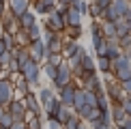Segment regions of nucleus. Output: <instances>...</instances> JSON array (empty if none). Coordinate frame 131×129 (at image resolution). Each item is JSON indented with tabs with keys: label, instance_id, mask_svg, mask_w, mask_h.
Returning <instances> with one entry per match:
<instances>
[{
	"label": "nucleus",
	"instance_id": "55",
	"mask_svg": "<svg viewBox=\"0 0 131 129\" xmlns=\"http://www.w3.org/2000/svg\"><path fill=\"white\" fill-rule=\"evenodd\" d=\"M41 129H47V127H41Z\"/></svg>",
	"mask_w": 131,
	"mask_h": 129
},
{
	"label": "nucleus",
	"instance_id": "15",
	"mask_svg": "<svg viewBox=\"0 0 131 129\" xmlns=\"http://www.w3.org/2000/svg\"><path fill=\"white\" fill-rule=\"evenodd\" d=\"M62 17H64V22H67V26H82V17H84V15H82L80 11H75V9L69 4L67 15H62Z\"/></svg>",
	"mask_w": 131,
	"mask_h": 129
},
{
	"label": "nucleus",
	"instance_id": "8",
	"mask_svg": "<svg viewBox=\"0 0 131 129\" xmlns=\"http://www.w3.org/2000/svg\"><path fill=\"white\" fill-rule=\"evenodd\" d=\"M30 56L35 58L37 62H45V41L43 39H37V41H30Z\"/></svg>",
	"mask_w": 131,
	"mask_h": 129
},
{
	"label": "nucleus",
	"instance_id": "24",
	"mask_svg": "<svg viewBox=\"0 0 131 129\" xmlns=\"http://www.w3.org/2000/svg\"><path fill=\"white\" fill-rule=\"evenodd\" d=\"M129 32H131V22H127L125 17L116 19V37H118V39L125 37V35H129Z\"/></svg>",
	"mask_w": 131,
	"mask_h": 129
},
{
	"label": "nucleus",
	"instance_id": "6",
	"mask_svg": "<svg viewBox=\"0 0 131 129\" xmlns=\"http://www.w3.org/2000/svg\"><path fill=\"white\" fill-rule=\"evenodd\" d=\"M7 110L11 112L13 121H24V118L28 116V110H26V105H24L21 99H11V103L7 105Z\"/></svg>",
	"mask_w": 131,
	"mask_h": 129
},
{
	"label": "nucleus",
	"instance_id": "47",
	"mask_svg": "<svg viewBox=\"0 0 131 129\" xmlns=\"http://www.w3.org/2000/svg\"><path fill=\"white\" fill-rule=\"evenodd\" d=\"M123 17H125V19H127V22H131V4H129V9H127V13H125V15H123Z\"/></svg>",
	"mask_w": 131,
	"mask_h": 129
},
{
	"label": "nucleus",
	"instance_id": "16",
	"mask_svg": "<svg viewBox=\"0 0 131 129\" xmlns=\"http://www.w3.org/2000/svg\"><path fill=\"white\" fill-rule=\"evenodd\" d=\"M17 22H19V28H24V30H26V28H30V26L37 22V13L28 9V11H24V13L17 17Z\"/></svg>",
	"mask_w": 131,
	"mask_h": 129
},
{
	"label": "nucleus",
	"instance_id": "36",
	"mask_svg": "<svg viewBox=\"0 0 131 129\" xmlns=\"http://www.w3.org/2000/svg\"><path fill=\"white\" fill-rule=\"evenodd\" d=\"M11 60H13V54H11V50H4L2 54H0V64H2L4 69L9 67V62H11Z\"/></svg>",
	"mask_w": 131,
	"mask_h": 129
},
{
	"label": "nucleus",
	"instance_id": "22",
	"mask_svg": "<svg viewBox=\"0 0 131 129\" xmlns=\"http://www.w3.org/2000/svg\"><path fill=\"white\" fill-rule=\"evenodd\" d=\"M84 103H86V93H84L82 86H78L75 88V95H73V112H78Z\"/></svg>",
	"mask_w": 131,
	"mask_h": 129
},
{
	"label": "nucleus",
	"instance_id": "4",
	"mask_svg": "<svg viewBox=\"0 0 131 129\" xmlns=\"http://www.w3.org/2000/svg\"><path fill=\"white\" fill-rule=\"evenodd\" d=\"M45 28H50L54 32H64V28H67V22H64V17L58 11H50V13L45 15Z\"/></svg>",
	"mask_w": 131,
	"mask_h": 129
},
{
	"label": "nucleus",
	"instance_id": "45",
	"mask_svg": "<svg viewBox=\"0 0 131 129\" xmlns=\"http://www.w3.org/2000/svg\"><path fill=\"white\" fill-rule=\"evenodd\" d=\"M9 7H7V2H4V0H0V17H2L4 15V11H7Z\"/></svg>",
	"mask_w": 131,
	"mask_h": 129
},
{
	"label": "nucleus",
	"instance_id": "31",
	"mask_svg": "<svg viewBox=\"0 0 131 129\" xmlns=\"http://www.w3.org/2000/svg\"><path fill=\"white\" fill-rule=\"evenodd\" d=\"M82 121H84V118H80V114H75V112H73V114H71L67 121H64L62 127H64V129H78V125H80Z\"/></svg>",
	"mask_w": 131,
	"mask_h": 129
},
{
	"label": "nucleus",
	"instance_id": "21",
	"mask_svg": "<svg viewBox=\"0 0 131 129\" xmlns=\"http://www.w3.org/2000/svg\"><path fill=\"white\" fill-rule=\"evenodd\" d=\"M52 97H56V90H54V88H47V86H41L39 93H37V99H39V103H41V105H43V103H47Z\"/></svg>",
	"mask_w": 131,
	"mask_h": 129
},
{
	"label": "nucleus",
	"instance_id": "9",
	"mask_svg": "<svg viewBox=\"0 0 131 129\" xmlns=\"http://www.w3.org/2000/svg\"><path fill=\"white\" fill-rule=\"evenodd\" d=\"M80 86H82V88H86V90H95V93L105 90V88H103V84H101V80H99V71L92 73V75H88V78H84Z\"/></svg>",
	"mask_w": 131,
	"mask_h": 129
},
{
	"label": "nucleus",
	"instance_id": "26",
	"mask_svg": "<svg viewBox=\"0 0 131 129\" xmlns=\"http://www.w3.org/2000/svg\"><path fill=\"white\" fill-rule=\"evenodd\" d=\"M56 71H58V64H54V62H47V60H45V64L41 67V75H45V78L50 80V82H52L54 78H56Z\"/></svg>",
	"mask_w": 131,
	"mask_h": 129
},
{
	"label": "nucleus",
	"instance_id": "14",
	"mask_svg": "<svg viewBox=\"0 0 131 129\" xmlns=\"http://www.w3.org/2000/svg\"><path fill=\"white\" fill-rule=\"evenodd\" d=\"M86 54H88V52H86V47L80 43V47H78V50H75V52H73V54H71V56L67 58L69 67H71V69H75V67H78V64H80L82 60H84V56H86Z\"/></svg>",
	"mask_w": 131,
	"mask_h": 129
},
{
	"label": "nucleus",
	"instance_id": "19",
	"mask_svg": "<svg viewBox=\"0 0 131 129\" xmlns=\"http://www.w3.org/2000/svg\"><path fill=\"white\" fill-rule=\"evenodd\" d=\"M78 47H80V41H75V39H64V43H62V58L67 60V58L78 50Z\"/></svg>",
	"mask_w": 131,
	"mask_h": 129
},
{
	"label": "nucleus",
	"instance_id": "37",
	"mask_svg": "<svg viewBox=\"0 0 131 129\" xmlns=\"http://www.w3.org/2000/svg\"><path fill=\"white\" fill-rule=\"evenodd\" d=\"M13 123H15V121H13V116H11V112L4 110V114L0 116V125H2V127H11Z\"/></svg>",
	"mask_w": 131,
	"mask_h": 129
},
{
	"label": "nucleus",
	"instance_id": "13",
	"mask_svg": "<svg viewBox=\"0 0 131 129\" xmlns=\"http://www.w3.org/2000/svg\"><path fill=\"white\" fill-rule=\"evenodd\" d=\"M110 112H112V123L114 125H123V123L127 121V112H125V107L121 103L110 105Z\"/></svg>",
	"mask_w": 131,
	"mask_h": 129
},
{
	"label": "nucleus",
	"instance_id": "43",
	"mask_svg": "<svg viewBox=\"0 0 131 129\" xmlns=\"http://www.w3.org/2000/svg\"><path fill=\"white\" fill-rule=\"evenodd\" d=\"M121 88L125 90V95H131V78L125 80V82H121Z\"/></svg>",
	"mask_w": 131,
	"mask_h": 129
},
{
	"label": "nucleus",
	"instance_id": "34",
	"mask_svg": "<svg viewBox=\"0 0 131 129\" xmlns=\"http://www.w3.org/2000/svg\"><path fill=\"white\" fill-rule=\"evenodd\" d=\"M101 13H103V9H99L95 2H90V4H88V15H90L92 19H101Z\"/></svg>",
	"mask_w": 131,
	"mask_h": 129
},
{
	"label": "nucleus",
	"instance_id": "35",
	"mask_svg": "<svg viewBox=\"0 0 131 129\" xmlns=\"http://www.w3.org/2000/svg\"><path fill=\"white\" fill-rule=\"evenodd\" d=\"M118 45H121V50H123V52H129V50H131V32L118 39Z\"/></svg>",
	"mask_w": 131,
	"mask_h": 129
},
{
	"label": "nucleus",
	"instance_id": "30",
	"mask_svg": "<svg viewBox=\"0 0 131 129\" xmlns=\"http://www.w3.org/2000/svg\"><path fill=\"white\" fill-rule=\"evenodd\" d=\"M71 114H73V107H69V105H60V107H58V112H56V116H54V118H58V121H60L62 125H64V121H67V118H69Z\"/></svg>",
	"mask_w": 131,
	"mask_h": 129
},
{
	"label": "nucleus",
	"instance_id": "2",
	"mask_svg": "<svg viewBox=\"0 0 131 129\" xmlns=\"http://www.w3.org/2000/svg\"><path fill=\"white\" fill-rule=\"evenodd\" d=\"M71 80H73V71H71L69 62H67V60H62L60 64H58L56 78L52 80V88H54V90H58V88H62L67 82H71Z\"/></svg>",
	"mask_w": 131,
	"mask_h": 129
},
{
	"label": "nucleus",
	"instance_id": "7",
	"mask_svg": "<svg viewBox=\"0 0 131 129\" xmlns=\"http://www.w3.org/2000/svg\"><path fill=\"white\" fill-rule=\"evenodd\" d=\"M21 101H24V105H26V110H28V114H39V116H43V107H41V103H39V99H37V95L30 93L26 95V97H21ZM45 118V116H43Z\"/></svg>",
	"mask_w": 131,
	"mask_h": 129
},
{
	"label": "nucleus",
	"instance_id": "20",
	"mask_svg": "<svg viewBox=\"0 0 131 129\" xmlns=\"http://www.w3.org/2000/svg\"><path fill=\"white\" fill-rule=\"evenodd\" d=\"M105 47H107V39L105 37H92V50H95L97 56H101V54H105Z\"/></svg>",
	"mask_w": 131,
	"mask_h": 129
},
{
	"label": "nucleus",
	"instance_id": "52",
	"mask_svg": "<svg viewBox=\"0 0 131 129\" xmlns=\"http://www.w3.org/2000/svg\"><path fill=\"white\" fill-rule=\"evenodd\" d=\"M4 110H7V107H4V105H0V116L4 114Z\"/></svg>",
	"mask_w": 131,
	"mask_h": 129
},
{
	"label": "nucleus",
	"instance_id": "48",
	"mask_svg": "<svg viewBox=\"0 0 131 129\" xmlns=\"http://www.w3.org/2000/svg\"><path fill=\"white\" fill-rule=\"evenodd\" d=\"M123 125H125V127H127V129H131V116H127V121H125V123H123Z\"/></svg>",
	"mask_w": 131,
	"mask_h": 129
},
{
	"label": "nucleus",
	"instance_id": "50",
	"mask_svg": "<svg viewBox=\"0 0 131 129\" xmlns=\"http://www.w3.org/2000/svg\"><path fill=\"white\" fill-rule=\"evenodd\" d=\"M112 129H127L125 125H112Z\"/></svg>",
	"mask_w": 131,
	"mask_h": 129
},
{
	"label": "nucleus",
	"instance_id": "33",
	"mask_svg": "<svg viewBox=\"0 0 131 129\" xmlns=\"http://www.w3.org/2000/svg\"><path fill=\"white\" fill-rule=\"evenodd\" d=\"M0 39L4 41V47H7V50H13V47H15V35H13V32H7V30H2Z\"/></svg>",
	"mask_w": 131,
	"mask_h": 129
},
{
	"label": "nucleus",
	"instance_id": "56",
	"mask_svg": "<svg viewBox=\"0 0 131 129\" xmlns=\"http://www.w3.org/2000/svg\"><path fill=\"white\" fill-rule=\"evenodd\" d=\"M62 129H64V127H62Z\"/></svg>",
	"mask_w": 131,
	"mask_h": 129
},
{
	"label": "nucleus",
	"instance_id": "54",
	"mask_svg": "<svg viewBox=\"0 0 131 129\" xmlns=\"http://www.w3.org/2000/svg\"><path fill=\"white\" fill-rule=\"evenodd\" d=\"M0 35H2V26H0Z\"/></svg>",
	"mask_w": 131,
	"mask_h": 129
},
{
	"label": "nucleus",
	"instance_id": "1",
	"mask_svg": "<svg viewBox=\"0 0 131 129\" xmlns=\"http://www.w3.org/2000/svg\"><path fill=\"white\" fill-rule=\"evenodd\" d=\"M19 73H21V78L30 84V88H35V86L39 84V80H41V62H37L35 58H30L26 64L19 67Z\"/></svg>",
	"mask_w": 131,
	"mask_h": 129
},
{
	"label": "nucleus",
	"instance_id": "5",
	"mask_svg": "<svg viewBox=\"0 0 131 129\" xmlns=\"http://www.w3.org/2000/svg\"><path fill=\"white\" fill-rule=\"evenodd\" d=\"M78 86H80V84L75 82V80H71V82H67L62 88L56 90V95H58V99L62 101V105L73 107V95H75V88H78Z\"/></svg>",
	"mask_w": 131,
	"mask_h": 129
},
{
	"label": "nucleus",
	"instance_id": "25",
	"mask_svg": "<svg viewBox=\"0 0 131 129\" xmlns=\"http://www.w3.org/2000/svg\"><path fill=\"white\" fill-rule=\"evenodd\" d=\"M129 4H131V0H112V2H110V7L118 13V17H123V15L127 13Z\"/></svg>",
	"mask_w": 131,
	"mask_h": 129
},
{
	"label": "nucleus",
	"instance_id": "39",
	"mask_svg": "<svg viewBox=\"0 0 131 129\" xmlns=\"http://www.w3.org/2000/svg\"><path fill=\"white\" fill-rule=\"evenodd\" d=\"M47 129H62V123L58 121V118H47Z\"/></svg>",
	"mask_w": 131,
	"mask_h": 129
},
{
	"label": "nucleus",
	"instance_id": "28",
	"mask_svg": "<svg viewBox=\"0 0 131 129\" xmlns=\"http://www.w3.org/2000/svg\"><path fill=\"white\" fill-rule=\"evenodd\" d=\"M26 35H28V39L30 41H37V39H41V35H43V26L41 24H32L30 28H26Z\"/></svg>",
	"mask_w": 131,
	"mask_h": 129
},
{
	"label": "nucleus",
	"instance_id": "29",
	"mask_svg": "<svg viewBox=\"0 0 131 129\" xmlns=\"http://www.w3.org/2000/svg\"><path fill=\"white\" fill-rule=\"evenodd\" d=\"M101 30L105 39H112L116 37V22H101Z\"/></svg>",
	"mask_w": 131,
	"mask_h": 129
},
{
	"label": "nucleus",
	"instance_id": "11",
	"mask_svg": "<svg viewBox=\"0 0 131 129\" xmlns=\"http://www.w3.org/2000/svg\"><path fill=\"white\" fill-rule=\"evenodd\" d=\"M7 7H9V11L15 15V17H19L24 11H28V9H30V0H9Z\"/></svg>",
	"mask_w": 131,
	"mask_h": 129
},
{
	"label": "nucleus",
	"instance_id": "53",
	"mask_svg": "<svg viewBox=\"0 0 131 129\" xmlns=\"http://www.w3.org/2000/svg\"><path fill=\"white\" fill-rule=\"evenodd\" d=\"M0 129H9V127H2V125H0Z\"/></svg>",
	"mask_w": 131,
	"mask_h": 129
},
{
	"label": "nucleus",
	"instance_id": "41",
	"mask_svg": "<svg viewBox=\"0 0 131 129\" xmlns=\"http://www.w3.org/2000/svg\"><path fill=\"white\" fill-rule=\"evenodd\" d=\"M121 105L125 107V112H127V116H131V95H127L125 99L121 101Z\"/></svg>",
	"mask_w": 131,
	"mask_h": 129
},
{
	"label": "nucleus",
	"instance_id": "40",
	"mask_svg": "<svg viewBox=\"0 0 131 129\" xmlns=\"http://www.w3.org/2000/svg\"><path fill=\"white\" fill-rule=\"evenodd\" d=\"M45 60H47V62H54V64H60L64 58H62V54H50V56H47Z\"/></svg>",
	"mask_w": 131,
	"mask_h": 129
},
{
	"label": "nucleus",
	"instance_id": "12",
	"mask_svg": "<svg viewBox=\"0 0 131 129\" xmlns=\"http://www.w3.org/2000/svg\"><path fill=\"white\" fill-rule=\"evenodd\" d=\"M123 54L121 45H118V37H112V39H107V47H105V56L110 58V60H116L118 56Z\"/></svg>",
	"mask_w": 131,
	"mask_h": 129
},
{
	"label": "nucleus",
	"instance_id": "38",
	"mask_svg": "<svg viewBox=\"0 0 131 129\" xmlns=\"http://www.w3.org/2000/svg\"><path fill=\"white\" fill-rule=\"evenodd\" d=\"M84 93H86V103L88 105H97V93L95 90H86L84 88Z\"/></svg>",
	"mask_w": 131,
	"mask_h": 129
},
{
	"label": "nucleus",
	"instance_id": "49",
	"mask_svg": "<svg viewBox=\"0 0 131 129\" xmlns=\"http://www.w3.org/2000/svg\"><path fill=\"white\" fill-rule=\"evenodd\" d=\"M4 50H7V47H4V41H2V39H0V54H2Z\"/></svg>",
	"mask_w": 131,
	"mask_h": 129
},
{
	"label": "nucleus",
	"instance_id": "18",
	"mask_svg": "<svg viewBox=\"0 0 131 129\" xmlns=\"http://www.w3.org/2000/svg\"><path fill=\"white\" fill-rule=\"evenodd\" d=\"M95 62H97V71H99L101 75H103V73H110V71H112V60L105 56V54L97 56V58H95Z\"/></svg>",
	"mask_w": 131,
	"mask_h": 129
},
{
	"label": "nucleus",
	"instance_id": "23",
	"mask_svg": "<svg viewBox=\"0 0 131 129\" xmlns=\"http://www.w3.org/2000/svg\"><path fill=\"white\" fill-rule=\"evenodd\" d=\"M24 121H26V127H28V129H41L45 118L39 116V114H28V116L24 118Z\"/></svg>",
	"mask_w": 131,
	"mask_h": 129
},
{
	"label": "nucleus",
	"instance_id": "51",
	"mask_svg": "<svg viewBox=\"0 0 131 129\" xmlns=\"http://www.w3.org/2000/svg\"><path fill=\"white\" fill-rule=\"evenodd\" d=\"M123 54H125V56L129 58V62H131V50H129V52H123Z\"/></svg>",
	"mask_w": 131,
	"mask_h": 129
},
{
	"label": "nucleus",
	"instance_id": "42",
	"mask_svg": "<svg viewBox=\"0 0 131 129\" xmlns=\"http://www.w3.org/2000/svg\"><path fill=\"white\" fill-rule=\"evenodd\" d=\"M90 129H112L110 125H105V123H101L99 118H97V121H92L90 123Z\"/></svg>",
	"mask_w": 131,
	"mask_h": 129
},
{
	"label": "nucleus",
	"instance_id": "27",
	"mask_svg": "<svg viewBox=\"0 0 131 129\" xmlns=\"http://www.w3.org/2000/svg\"><path fill=\"white\" fill-rule=\"evenodd\" d=\"M82 32H84L82 26H67V28H64V39H75V41H80Z\"/></svg>",
	"mask_w": 131,
	"mask_h": 129
},
{
	"label": "nucleus",
	"instance_id": "32",
	"mask_svg": "<svg viewBox=\"0 0 131 129\" xmlns=\"http://www.w3.org/2000/svg\"><path fill=\"white\" fill-rule=\"evenodd\" d=\"M88 4H90V0H73L71 7H73L75 11H80L82 15H88Z\"/></svg>",
	"mask_w": 131,
	"mask_h": 129
},
{
	"label": "nucleus",
	"instance_id": "3",
	"mask_svg": "<svg viewBox=\"0 0 131 129\" xmlns=\"http://www.w3.org/2000/svg\"><path fill=\"white\" fill-rule=\"evenodd\" d=\"M11 99H15V84L4 75V78H0V105L7 107Z\"/></svg>",
	"mask_w": 131,
	"mask_h": 129
},
{
	"label": "nucleus",
	"instance_id": "46",
	"mask_svg": "<svg viewBox=\"0 0 131 129\" xmlns=\"http://www.w3.org/2000/svg\"><path fill=\"white\" fill-rule=\"evenodd\" d=\"M78 129H90V123H86V121H82L80 125H78Z\"/></svg>",
	"mask_w": 131,
	"mask_h": 129
},
{
	"label": "nucleus",
	"instance_id": "10",
	"mask_svg": "<svg viewBox=\"0 0 131 129\" xmlns=\"http://www.w3.org/2000/svg\"><path fill=\"white\" fill-rule=\"evenodd\" d=\"M60 105H62V101L58 99V95L52 97L47 103H43L41 107H43V116H45V121H47V118H54V116H56V112H58V107H60Z\"/></svg>",
	"mask_w": 131,
	"mask_h": 129
},
{
	"label": "nucleus",
	"instance_id": "44",
	"mask_svg": "<svg viewBox=\"0 0 131 129\" xmlns=\"http://www.w3.org/2000/svg\"><path fill=\"white\" fill-rule=\"evenodd\" d=\"M9 129H28V127H26V121H15Z\"/></svg>",
	"mask_w": 131,
	"mask_h": 129
},
{
	"label": "nucleus",
	"instance_id": "17",
	"mask_svg": "<svg viewBox=\"0 0 131 129\" xmlns=\"http://www.w3.org/2000/svg\"><path fill=\"white\" fill-rule=\"evenodd\" d=\"M30 7H32V11H35L37 15H43V17H45V15L50 13V11H54V7H50V4H47L45 0H32V2H30Z\"/></svg>",
	"mask_w": 131,
	"mask_h": 129
}]
</instances>
